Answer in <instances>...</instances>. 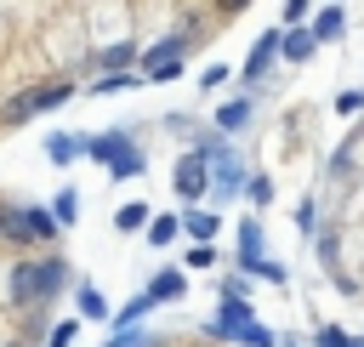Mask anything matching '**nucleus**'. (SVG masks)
<instances>
[{
  "instance_id": "f257e3e1",
  "label": "nucleus",
  "mask_w": 364,
  "mask_h": 347,
  "mask_svg": "<svg viewBox=\"0 0 364 347\" xmlns=\"http://www.w3.org/2000/svg\"><path fill=\"white\" fill-rule=\"evenodd\" d=\"M80 154H91L97 165H108L114 176H136L142 171V148L125 137V131H102V137H85Z\"/></svg>"
},
{
  "instance_id": "f03ea898",
  "label": "nucleus",
  "mask_w": 364,
  "mask_h": 347,
  "mask_svg": "<svg viewBox=\"0 0 364 347\" xmlns=\"http://www.w3.org/2000/svg\"><path fill=\"white\" fill-rule=\"evenodd\" d=\"M63 279H68L63 262H23V267L11 273V301H40V296L63 290Z\"/></svg>"
},
{
  "instance_id": "7ed1b4c3",
  "label": "nucleus",
  "mask_w": 364,
  "mask_h": 347,
  "mask_svg": "<svg viewBox=\"0 0 364 347\" xmlns=\"http://www.w3.org/2000/svg\"><path fill=\"white\" fill-rule=\"evenodd\" d=\"M199 159H205V176H210V188H216L222 199L245 188V165H239V159H233L222 142H205V148H199Z\"/></svg>"
},
{
  "instance_id": "20e7f679",
  "label": "nucleus",
  "mask_w": 364,
  "mask_h": 347,
  "mask_svg": "<svg viewBox=\"0 0 364 347\" xmlns=\"http://www.w3.org/2000/svg\"><path fill=\"white\" fill-rule=\"evenodd\" d=\"M182 51H188V40H182V34L154 40V46L142 51V80H176V74H182Z\"/></svg>"
},
{
  "instance_id": "39448f33",
  "label": "nucleus",
  "mask_w": 364,
  "mask_h": 347,
  "mask_svg": "<svg viewBox=\"0 0 364 347\" xmlns=\"http://www.w3.org/2000/svg\"><path fill=\"white\" fill-rule=\"evenodd\" d=\"M57 102H68V85H63V80H57V85H34V91H23V97H11V102H6V119H28V114L57 108Z\"/></svg>"
},
{
  "instance_id": "423d86ee",
  "label": "nucleus",
  "mask_w": 364,
  "mask_h": 347,
  "mask_svg": "<svg viewBox=\"0 0 364 347\" xmlns=\"http://www.w3.org/2000/svg\"><path fill=\"white\" fill-rule=\"evenodd\" d=\"M171 188H176V199H199V193L210 188V176H205V159H199V154H188V159L171 171Z\"/></svg>"
},
{
  "instance_id": "0eeeda50",
  "label": "nucleus",
  "mask_w": 364,
  "mask_h": 347,
  "mask_svg": "<svg viewBox=\"0 0 364 347\" xmlns=\"http://www.w3.org/2000/svg\"><path fill=\"white\" fill-rule=\"evenodd\" d=\"M273 57H279V28H267V34L250 46V57H245V80H262V74L273 68Z\"/></svg>"
},
{
  "instance_id": "6e6552de",
  "label": "nucleus",
  "mask_w": 364,
  "mask_h": 347,
  "mask_svg": "<svg viewBox=\"0 0 364 347\" xmlns=\"http://www.w3.org/2000/svg\"><path fill=\"white\" fill-rule=\"evenodd\" d=\"M210 336H228L239 347H273V330H262L256 319H245V324H210Z\"/></svg>"
},
{
  "instance_id": "1a4fd4ad",
  "label": "nucleus",
  "mask_w": 364,
  "mask_h": 347,
  "mask_svg": "<svg viewBox=\"0 0 364 347\" xmlns=\"http://www.w3.org/2000/svg\"><path fill=\"white\" fill-rule=\"evenodd\" d=\"M262 262H267V256H262V228H256V222H245V228H239V267H250V273H256Z\"/></svg>"
},
{
  "instance_id": "9d476101",
  "label": "nucleus",
  "mask_w": 364,
  "mask_h": 347,
  "mask_svg": "<svg viewBox=\"0 0 364 347\" xmlns=\"http://www.w3.org/2000/svg\"><path fill=\"white\" fill-rule=\"evenodd\" d=\"M142 296H148V301H176V296H182V273H176V267H159Z\"/></svg>"
},
{
  "instance_id": "9b49d317",
  "label": "nucleus",
  "mask_w": 364,
  "mask_h": 347,
  "mask_svg": "<svg viewBox=\"0 0 364 347\" xmlns=\"http://www.w3.org/2000/svg\"><path fill=\"white\" fill-rule=\"evenodd\" d=\"M307 34H313V40H336V34H341V6H324V11L313 17Z\"/></svg>"
},
{
  "instance_id": "f8f14e48",
  "label": "nucleus",
  "mask_w": 364,
  "mask_h": 347,
  "mask_svg": "<svg viewBox=\"0 0 364 347\" xmlns=\"http://www.w3.org/2000/svg\"><path fill=\"white\" fill-rule=\"evenodd\" d=\"M74 216H80V193H74V188H63V193L51 199V222H57V228H68Z\"/></svg>"
},
{
  "instance_id": "ddd939ff",
  "label": "nucleus",
  "mask_w": 364,
  "mask_h": 347,
  "mask_svg": "<svg viewBox=\"0 0 364 347\" xmlns=\"http://www.w3.org/2000/svg\"><path fill=\"white\" fill-rule=\"evenodd\" d=\"M307 51H313V34H307V28H296V34H279V57H296V63H301Z\"/></svg>"
},
{
  "instance_id": "4468645a",
  "label": "nucleus",
  "mask_w": 364,
  "mask_h": 347,
  "mask_svg": "<svg viewBox=\"0 0 364 347\" xmlns=\"http://www.w3.org/2000/svg\"><path fill=\"white\" fill-rule=\"evenodd\" d=\"M245 119H250V102H245V97H233V102H222V114H216V125H222V131H239Z\"/></svg>"
},
{
  "instance_id": "2eb2a0df",
  "label": "nucleus",
  "mask_w": 364,
  "mask_h": 347,
  "mask_svg": "<svg viewBox=\"0 0 364 347\" xmlns=\"http://www.w3.org/2000/svg\"><path fill=\"white\" fill-rule=\"evenodd\" d=\"M74 301H80V313H85V319H108V301H102V290H97V284H80V296H74Z\"/></svg>"
},
{
  "instance_id": "dca6fc26",
  "label": "nucleus",
  "mask_w": 364,
  "mask_h": 347,
  "mask_svg": "<svg viewBox=\"0 0 364 347\" xmlns=\"http://www.w3.org/2000/svg\"><path fill=\"white\" fill-rule=\"evenodd\" d=\"M46 154H51V165H68V159L80 154V142H74V137H51V142H46Z\"/></svg>"
},
{
  "instance_id": "f3484780",
  "label": "nucleus",
  "mask_w": 364,
  "mask_h": 347,
  "mask_svg": "<svg viewBox=\"0 0 364 347\" xmlns=\"http://www.w3.org/2000/svg\"><path fill=\"white\" fill-rule=\"evenodd\" d=\"M142 222H148V205H119V210H114V228H125V233L142 228Z\"/></svg>"
},
{
  "instance_id": "a211bd4d",
  "label": "nucleus",
  "mask_w": 364,
  "mask_h": 347,
  "mask_svg": "<svg viewBox=\"0 0 364 347\" xmlns=\"http://www.w3.org/2000/svg\"><path fill=\"white\" fill-rule=\"evenodd\" d=\"M188 233H193L199 245H210V233H216V216H210V210H193V216H188Z\"/></svg>"
},
{
  "instance_id": "6ab92c4d",
  "label": "nucleus",
  "mask_w": 364,
  "mask_h": 347,
  "mask_svg": "<svg viewBox=\"0 0 364 347\" xmlns=\"http://www.w3.org/2000/svg\"><path fill=\"white\" fill-rule=\"evenodd\" d=\"M148 239H154V245H171V239H176V216H154V222H148Z\"/></svg>"
},
{
  "instance_id": "aec40b11",
  "label": "nucleus",
  "mask_w": 364,
  "mask_h": 347,
  "mask_svg": "<svg viewBox=\"0 0 364 347\" xmlns=\"http://www.w3.org/2000/svg\"><path fill=\"white\" fill-rule=\"evenodd\" d=\"M23 216H28V233H34V239H51V233H57V222H51L46 210H23Z\"/></svg>"
},
{
  "instance_id": "412c9836",
  "label": "nucleus",
  "mask_w": 364,
  "mask_h": 347,
  "mask_svg": "<svg viewBox=\"0 0 364 347\" xmlns=\"http://www.w3.org/2000/svg\"><path fill=\"white\" fill-rule=\"evenodd\" d=\"M102 63L108 68H125V63H136V46H114V51H102Z\"/></svg>"
},
{
  "instance_id": "4be33fe9",
  "label": "nucleus",
  "mask_w": 364,
  "mask_h": 347,
  "mask_svg": "<svg viewBox=\"0 0 364 347\" xmlns=\"http://www.w3.org/2000/svg\"><path fill=\"white\" fill-rule=\"evenodd\" d=\"M148 307H154V301H148V296H136V301H131V307H125V313H119V319H114V324H119V330H125V324H136V319H142V313H148Z\"/></svg>"
},
{
  "instance_id": "5701e85b",
  "label": "nucleus",
  "mask_w": 364,
  "mask_h": 347,
  "mask_svg": "<svg viewBox=\"0 0 364 347\" xmlns=\"http://www.w3.org/2000/svg\"><path fill=\"white\" fill-rule=\"evenodd\" d=\"M131 80H136V74H108V80H97L91 91H119V85H131Z\"/></svg>"
},
{
  "instance_id": "b1692460",
  "label": "nucleus",
  "mask_w": 364,
  "mask_h": 347,
  "mask_svg": "<svg viewBox=\"0 0 364 347\" xmlns=\"http://www.w3.org/2000/svg\"><path fill=\"white\" fill-rule=\"evenodd\" d=\"M250 199H256V205H267V199H273V182H267V176H256V182H250Z\"/></svg>"
},
{
  "instance_id": "393cba45",
  "label": "nucleus",
  "mask_w": 364,
  "mask_h": 347,
  "mask_svg": "<svg viewBox=\"0 0 364 347\" xmlns=\"http://www.w3.org/2000/svg\"><path fill=\"white\" fill-rule=\"evenodd\" d=\"M188 262H193V267H210V262H216V250H210V245H193V250H188Z\"/></svg>"
},
{
  "instance_id": "a878e982",
  "label": "nucleus",
  "mask_w": 364,
  "mask_h": 347,
  "mask_svg": "<svg viewBox=\"0 0 364 347\" xmlns=\"http://www.w3.org/2000/svg\"><path fill=\"white\" fill-rule=\"evenodd\" d=\"M318 347H353V341H347L341 330H330V324H324V330H318Z\"/></svg>"
},
{
  "instance_id": "bb28decb",
  "label": "nucleus",
  "mask_w": 364,
  "mask_h": 347,
  "mask_svg": "<svg viewBox=\"0 0 364 347\" xmlns=\"http://www.w3.org/2000/svg\"><path fill=\"white\" fill-rule=\"evenodd\" d=\"M364 108V91H341V114H358Z\"/></svg>"
},
{
  "instance_id": "cd10ccee",
  "label": "nucleus",
  "mask_w": 364,
  "mask_h": 347,
  "mask_svg": "<svg viewBox=\"0 0 364 347\" xmlns=\"http://www.w3.org/2000/svg\"><path fill=\"white\" fill-rule=\"evenodd\" d=\"M68 341H74V324H57L51 330V347H68Z\"/></svg>"
},
{
  "instance_id": "c85d7f7f",
  "label": "nucleus",
  "mask_w": 364,
  "mask_h": 347,
  "mask_svg": "<svg viewBox=\"0 0 364 347\" xmlns=\"http://www.w3.org/2000/svg\"><path fill=\"white\" fill-rule=\"evenodd\" d=\"M108 347H154V341H148V336H114Z\"/></svg>"
},
{
  "instance_id": "c756f323",
  "label": "nucleus",
  "mask_w": 364,
  "mask_h": 347,
  "mask_svg": "<svg viewBox=\"0 0 364 347\" xmlns=\"http://www.w3.org/2000/svg\"><path fill=\"white\" fill-rule=\"evenodd\" d=\"M284 347H301V341H284Z\"/></svg>"
}]
</instances>
